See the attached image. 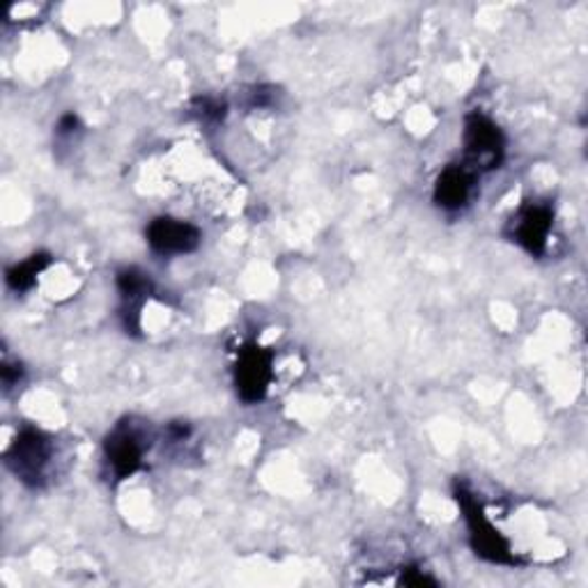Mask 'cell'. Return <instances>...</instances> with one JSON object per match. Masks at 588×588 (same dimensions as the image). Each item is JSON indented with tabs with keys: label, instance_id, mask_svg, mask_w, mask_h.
I'll return each instance as SVG.
<instances>
[{
	"label": "cell",
	"instance_id": "obj_6",
	"mask_svg": "<svg viewBox=\"0 0 588 588\" xmlns=\"http://www.w3.org/2000/svg\"><path fill=\"white\" fill-rule=\"evenodd\" d=\"M146 237L159 256H182L201 246V231L193 223L171 216L154 218L146 231Z\"/></svg>",
	"mask_w": 588,
	"mask_h": 588
},
{
	"label": "cell",
	"instance_id": "obj_7",
	"mask_svg": "<svg viewBox=\"0 0 588 588\" xmlns=\"http://www.w3.org/2000/svg\"><path fill=\"white\" fill-rule=\"evenodd\" d=\"M104 451L110 469L116 473V479L125 481L141 469L146 446L141 443V437H138L127 424H122L106 437Z\"/></svg>",
	"mask_w": 588,
	"mask_h": 588
},
{
	"label": "cell",
	"instance_id": "obj_9",
	"mask_svg": "<svg viewBox=\"0 0 588 588\" xmlns=\"http://www.w3.org/2000/svg\"><path fill=\"white\" fill-rule=\"evenodd\" d=\"M118 290L125 301V327L127 331H138V316H141V303L152 292V281L141 269H122L118 271Z\"/></svg>",
	"mask_w": 588,
	"mask_h": 588
},
{
	"label": "cell",
	"instance_id": "obj_3",
	"mask_svg": "<svg viewBox=\"0 0 588 588\" xmlns=\"http://www.w3.org/2000/svg\"><path fill=\"white\" fill-rule=\"evenodd\" d=\"M51 456H53L51 439L35 428H25L17 435L6 458L8 467L14 471L21 483L38 488L44 483Z\"/></svg>",
	"mask_w": 588,
	"mask_h": 588
},
{
	"label": "cell",
	"instance_id": "obj_10",
	"mask_svg": "<svg viewBox=\"0 0 588 588\" xmlns=\"http://www.w3.org/2000/svg\"><path fill=\"white\" fill-rule=\"evenodd\" d=\"M49 263H51L49 254H35L25 263L14 265L12 269H8V286L17 292L31 290L38 284V276L49 267Z\"/></svg>",
	"mask_w": 588,
	"mask_h": 588
},
{
	"label": "cell",
	"instance_id": "obj_5",
	"mask_svg": "<svg viewBox=\"0 0 588 588\" xmlns=\"http://www.w3.org/2000/svg\"><path fill=\"white\" fill-rule=\"evenodd\" d=\"M554 223V212L549 205L528 203L511 221V237L526 250V254L541 258L547 250V237Z\"/></svg>",
	"mask_w": 588,
	"mask_h": 588
},
{
	"label": "cell",
	"instance_id": "obj_2",
	"mask_svg": "<svg viewBox=\"0 0 588 588\" xmlns=\"http://www.w3.org/2000/svg\"><path fill=\"white\" fill-rule=\"evenodd\" d=\"M503 150H506V141H503L501 129L485 116L471 114L464 122V154L469 171L475 175L481 171H494L503 161Z\"/></svg>",
	"mask_w": 588,
	"mask_h": 588
},
{
	"label": "cell",
	"instance_id": "obj_4",
	"mask_svg": "<svg viewBox=\"0 0 588 588\" xmlns=\"http://www.w3.org/2000/svg\"><path fill=\"white\" fill-rule=\"evenodd\" d=\"M274 352L265 350L256 343H250L242 350L239 361H237V371H235V386H237V396L254 405L260 403L267 396V388L274 377Z\"/></svg>",
	"mask_w": 588,
	"mask_h": 588
},
{
	"label": "cell",
	"instance_id": "obj_8",
	"mask_svg": "<svg viewBox=\"0 0 588 588\" xmlns=\"http://www.w3.org/2000/svg\"><path fill=\"white\" fill-rule=\"evenodd\" d=\"M473 173L467 165H446L435 184V203L441 210L456 212L469 203V195L473 189Z\"/></svg>",
	"mask_w": 588,
	"mask_h": 588
},
{
	"label": "cell",
	"instance_id": "obj_1",
	"mask_svg": "<svg viewBox=\"0 0 588 588\" xmlns=\"http://www.w3.org/2000/svg\"><path fill=\"white\" fill-rule=\"evenodd\" d=\"M456 496L460 509L464 513L467 526H469V536H471V547L481 558L490 564H509L517 566V556H513L509 543L501 538L499 531L492 526V522L485 517L481 503L475 501V496L467 490L464 483L456 485Z\"/></svg>",
	"mask_w": 588,
	"mask_h": 588
},
{
	"label": "cell",
	"instance_id": "obj_11",
	"mask_svg": "<svg viewBox=\"0 0 588 588\" xmlns=\"http://www.w3.org/2000/svg\"><path fill=\"white\" fill-rule=\"evenodd\" d=\"M199 106H201V116L205 120H223L226 118V104L223 101H216V99H199Z\"/></svg>",
	"mask_w": 588,
	"mask_h": 588
},
{
	"label": "cell",
	"instance_id": "obj_12",
	"mask_svg": "<svg viewBox=\"0 0 588 588\" xmlns=\"http://www.w3.org/2000/svg\"><path fill=\"white\" fill-rule=\"evenodd\" d=\"M0 375H3V384H6V388L14 386V384L23 377L21 363H10V361H6V363H3V368H0Z\"/></svg>",
	"mask_w": 588,
	"mask_h": 588
},
{
	"label": "cell",
	"instance_id": "obj_14",
	"mask_svg": "<svg viewBox=\"0 0 588 588\" xmlns=\"http://www.w3.org/2000/svg\"><path fill=\"white\" fill-rule=\"evenodd\" d=\"M76 129H78V118H76L74 114H67V116L61 118V122H58V133H61V136H70V133H74Z\"/></svg>",
	"mask_w": 588,
	"mask_h": 588
},
{
	"label": "cell",
	"instance_id": "obj_13",
	"mask_svg": "<svg viewBox=\"0 0 588 588\" xmlns=\"http://www.w3.org/2000/svg\"><path fill=\"white\" fill-rule=\"evenodd\" d=\"M400 584H405V586H435L437 581H435L432 577H426V575H421V573H416V570L411 568V570H409L407 575H403Z\"/></svg>",
	"mask_w": 588,
	"mask_h": 588
}]
</instances>
